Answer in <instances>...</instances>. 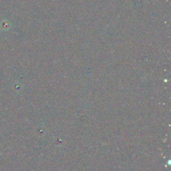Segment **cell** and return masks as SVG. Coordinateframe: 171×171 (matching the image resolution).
<instances>
[{
	"label": "cell",
	"instance_id": "6da1fadb",
	"mask_svg": "<svg viewBox=\"0 0 171 171\" xmlns=\"http://www.w3.org/2000/svg\"><path fill=\"white\" fill-rule=\"evenodd\" d=\"M0 26H1V28L3 30H8L10 28V23H9L8 21H7V20H4V21H2V23L0 24Z\"/></svg>",
	"mask_w": 171,
	"mask_h": 171
}]
</instances>
